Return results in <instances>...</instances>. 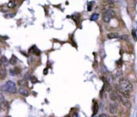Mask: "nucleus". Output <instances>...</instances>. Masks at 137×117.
<instances>
[{"instance_id": "f257e3e1", "label": "nucleus", "mask_w": 137, "mask_h": 117, "mask_svg": "<svg viewBox=\"0 0 137 117\" xmlns=\"http://www.w3.org/2000/svg\"><path fill=\"white\" fill-rule=\"evenodd\" d=\"M119 86L120 87L121 89H123V90L124 91L131 92L133 90V85H132V83L124 77L121 78L120 80V81H119Z\"/></svg>"}, {"instance_id": "f03ea898", "label": "nucleus", "mask_w": 137, "mask_h": 117, "mask_svg": "<svg viewBox=\"0 0 137 117\" xmlns=\"http://www.w3.org/2000/svg\"><path fill=\"white\" fill-rule=\"evenodd\" d=\"M115 17V13L112 9H107V10H105L104 14H103L102 18L104 20V22L108 23L112 18Z\"/></svg>"}, {"instance_id": "7ed1b4c3", "label": "nucleus", "mask_w": 137, "mask_h": 117, "mask_svg": "<svg viewBox=\"0 0 137 117\" xmlns=\"http://www.w3.org/2000/svg\"><path fill=\"white\" fill-rule=\"evenodd\" d=\"M5 85L6 87V92L11 94H15L17 93V87L15 82L12 81H7L5 83Z\"/></svg>"}, {"instance_id": "20e7f679", "label": "nucleus", "mask_w": 137, "mask_h": 117, "mask_svg": "<svg viewBox=\"0 0 137 117\" xmlns=\"http://www.w3.org/2000/svg\"><path fill=\"white\" fill-rule=\"evenodd\" d=\"M119 109V105L117 103H111L109 105V111L111 114H116Z\"/></svg>"}, {"instance_id": "39448f33", "label": "nucleus", "mask_w": 137, "mask_h": 117, "mask_svg": "<svg viewBox=\"0 0 137 117\" xmlns=\"http://www.w3.org/2000/svg\"><path fill=\"white\" fill-rule=\"evenodd\" d=\"M110 98L112 101L117 102V101H120L121 96L119 95L117 93H115V92H112V93L110 94Z\"/></svg>"}, {"instance_id": "423d86ee", "label": "nucleus", "mask_w": 137, "mask_h": 117, "mask_svg": "<svg viewBox=\"0 0 137 117\" xmlns=\"http://www.w3.org/2000/svg\"><path fill=\"white\" fill-rule=\"evenodd\" d=\"M120 101L122 102V104L124 106V107H126V108H127V109L131 108V107H132L131 102L127 100V98H124V97H122V96H121Z\"/></svg>"}, {"instance_id": "0eeeda50", "label": "nucleus", "mask_w": 137, "mask_h": 117, "mask_svg": "<svg viewBox=\"0 0 137 117\" xmlns=\"http://www.w3.org/2000/svg\"><path fill=\"white\" fill-rule=\"evenodd\" d=\"M9 109V104L6 100L0 102V110H3V111H7Z\"/></svg>"}, {"instance_id": "6e6552de", "label": "nucleus", "mask_w": 137, "mask_h": 117, "mask_svg": "<svg viewBox=\"0 0 137 117\" xmlns=\"http://www.w3.org/2000/svg\"><path fill=\"white\" fill-rule=\"evenodd\" d=\"M6 68L3 66V67L0 68V79L1 80H4L6 77Z\"/></svg>"}, {"instance_id": "1a4fd4ad", "label": "nucleus", "mask_w": 137, "mask_h": 117, "mask_svg": "<svg viewBox=\"0 0 137 117\" xmlns=\"http://www.w3.org/2000/svg\"><path fill=\"white\" fill-rule=\"evenodd\" d=\"M128 115V111H127V108L124 107H121L120 110V116L121 117H126Z\"/></svg>"}, {"instance_id": "9d476101", "label": "nucleus", "mask_w": 137, "mask_h": 117, "mask_svg": "<svg viewBox=\"0 0 137 117\" xmlns=\"http://www.w3.org/2000/svg\"><path fill=\"white\" fill-rule=\"evenodd\" d=\"M19 92L20 93L22 96H27L29 95V93H28V90H27L24 87H20Z\"/></svg>"}, {"instance_id": "9b49d317", "label": "nucleus", "mask_w": 137, "mask_h": 117, "mask_svg": "<svg viewBox=\"0 0 137 117\" xmlns=\"http://www.w3.org/2000/svg\"><path fill=\"white\" fill-rule=\"evenodd\" d=\"M20 73H21V69H20L19 67H15L14 69L11 70V75H19Z\"/></svg>"}, {"instance_id": "f8f14e48", "label": "nucleus", "mask_w": 137, "mask_h": 117, "mask_svg": "<svg viewBox=\"0 0 137 117\" xmlns=\"http://www.w3.org/2000/svg\"><path fill=\"white\" fill-rule=\"evenodd\" d=\"M1 61L4 67H6V66H7L9 65V60H7V58H6L5 56H3L1 57Z\"/></svg>"}, {"instance_id": "ddd939ff", "label": "nucleus", "mask_w": 137, "mask_h": 117, "mask_svg": "<svg viewBox=\"0 0 137 117\" xmlns=\"http://www.w3.org/2000/svg\"><path fill=\"white\" fill-rule=\"evenodd\" d=\"M9 63L12 65H15V64L17 63V57L15 56V55H12V57H11V59L9 60Z\"/></svg>"}, {"instance_id": "4468645a", "label": "nucleus", "mask_w": 137, "mask_h": 117, "mask_svg": "<svg viewBox=\"0 0 137 117\" xmlns=\"http://www.w3.org/2000/svg\"><path fill=\"white\" fill-rule=\"evenodd\" d=\"M99 111V105L97 102H94V107H93V116H95Z\"/></svg>"}, {"instance_id": "2eb2a0df", "label": "nucleus", "mask_w": 137, "mask_h": 117, "mask_svg": "<svg viewBox=\"0 0 137 117\" xmlns=\"http://www.w3.org/2000/svg\"><path fill=\"white\" fill-rule=\"evenodd\" d=\"M104 85H105V90H106L107 92H111V84H110V83H108L106 80H105V81H104Z\"/></svg>"}, {"instance_id": "dca6fc26", "label": "nucleus", "mask_w": 137, "mask_h": 117, "mask_svg": "<svg viewBox=\"0 0 137 117\" xmlns=\"http://www.w3.org/2000/svg\"><path fill=\"white\" fill-rule=\"evenodd\" d=\"M108 38L109 39H114L119 38V34L117 33H110L108 34Z\"/></svg>"}, {"instance_id": "f3484780", "label": "nucleus", "mask_w": 137, "mask_h": 117, "mask_svg": "<svg viewBox=\"0 0 137 117\" xmlns=\"http://www.w3.org/2000/svg\"><path fill=\"white\" fill-rule=\"evenodd\" d=\"M98 18H99V14L95 13V14H93V15H91V21H96Z\"/></svg>"}, {"instance_id": "a211bd4d", "label": "nucleus", "mask_w": 137, "mask_h": 117, "mask_svg": "<svg viewBox=\"0 0 137 117\" xmlns=\"http://www.w3.org/2000/svg\"><path fill=\"white\" fill-rule=\"evenodd\" d=\"M19 84L21 87H24V86H27V83L25 81H23V80H20V81H19Z\"/></svg>"}, {"instance_id": "6ab92c4d", "label": "nucleus", "mask_w": 137, "mask_h": 117, "mask_svg": "<svg viewBox=\"0 0 137 117\" xmlns=\"http://www.w3.org/2000/svg\"><path fill=\"white\" fill-rule=\"evenodd\" d=\"M120 39H122V40H124V41H128L129 40V37L128 35H122L120 37Z\"/></svg>"}, {"instance_id": "aec40b11", "label": "nucleus", "mask_w": 137, "mask_h": 117, "mask_svg": "<svg viewBox=\"0 0 137 117\" xmlns=\"http://www.w3.org/2000/svg\"><path fill=\"white\" fill-rule=\"evenodd\" d=\"M0 90H1L2 92H6V93H7V92H6V87L5 85V84L0 86Z\"/></svg>"}, {"instance_id": "412c9836", "label": "nucleus", "mask_w": 137, "mask_h": 117, "mask_svg": "<svg viewBox=\"0 0 137 117\" xmlns=\"http://www.w3.org/2000/svg\"><path fill=\"white\" fill-rule=\"evenodd\" d=\"M132 37H133L134 40L136 41V29H132Z\"/></svg>"}, {"instance_id": "4be33fe9", "label": "nucleus", "mask_w": 137, "mask_h": 117, "mask_svg": "<svg viewBox=\"0 0 137 117\" xmlns=\"http://www.w3.org/2000/svg\"><path fill=\"white\" fill-rule=\"evenodd\" d=\"M31 82H32L33 84H35V83H37L38 82V80H37V78H36L35 77H31Z\"/></svg>"}, {"instance_id": "5701e85b", "label": "nucleus", "mask_w": 137, "mask_h": 117, "mask_svg": "<svg viewBox=\"0 0 137 117\" xmlns=\"http://www.w3.org/2000/svg\"><path fill=\"white\" fill-rule=\"evenodd\" d=\"M93 3H94V2H90V3H89V4H88V11H91V6L93 5Z\"/></svg>"}, {"instance_id": "b1692460", "label": "nucleus", "mask_w": 137, "mask_h": 117, "mask_svg": "<svg viewBox=\"0 0 137 117\" xmlns=\"http://www.w3.org/2000/svg\"><path fill=\"white\" fill-rule=\"evenodd\" d=\"M107 3H112L114 4L115 3H116V2H118V0H106Z\"/></svg>"}, {"instance_id": "393cba45", "label": "nucleus", "mask_w": 137, "mask_h": 117, "mask_svg": "<svg viewBox=\"0 0 137 117\" xmlns=\"http://www.w3.org/2000/svg\"><path fill=\"white\" fill-rule=\"evenodd\" d=\"M34 54H36L37 56H38V55H40V51L38 49H35V50H34Z\"/></svg>"}, {"instance_id": "a878e982", "label": "nucleus", "mask_w": 137, "mask_h": 117, "mask_svg": "<svg viewBox=\"0 0 137 117\" xmlns=\"http://www.w3.org/2000/svg\"><path fill=\"white\" fill-rule=\"evenodd\" d=\"M4 100V96L2 93H0V102L3 101Z\"/></svg>"}, {"instance_id": "bb28decb", "label": "nucleus", "mask_w": 137, "mask_h": 117, "mask_svg": "<svg viewBox=\"0 0 137 117\" xmlns=\"http://www.w3.org/2000/svg\"><path fill=\"white\" fill-rule=\"evenodd\" d=\"M98 117H108V116H107L106 114H104V113H102V114H100Z\"/></svg>"}, {"instance_id": "cd10ccee", "label": "nucleus", "mask_w": 137, "mask_h": 117, "mask_svg": "<svg viewBox=\"0 0 137 117\" xmlns=\"http://www.w3.org/2000/svg\"><path fill=\"white\" fill-rule=\"evenodd\" d=\"M47 73H48V69H47V68H45V69H44V72H43V73H44V74L46 75V74H47Z\"/></svg>"}, {"instance_id": "c85d7f7f", "label": "nucleus", "mask_w": 137, "mask_h": 117, "mask_svg": "<svg viewBox=\"0 0 137 117\" xmlns=\"http://www.w3.org/2000/svg\"><path fill=\"white\" fill-rule=\"evenodd\" d=\"M93 66H94V68H96V66H97V61H95V63H94V65H93Z\"/></svg>"}, {"instance_id": "c756f323", "label": "nucleus", "mask_w": 137, "mask_h": 117, "mask_svg": "<svg viewBox=\"0 0 137 117\" xmlns=\"http://www.w3.org/2000/svg\"><path fill=\"white\" fill-rule=\"evenodd\" d=\"M0 42H4V40L3 39L2 37H0Z\"/></svg>"}, {"instance_id": "7c9ffc66", "label": "nucleus", "mask_w": 137, "mask_h": 117, "mask_svg": "<svg viewBox=\"0 0 137 117\" xmlns=\"http://www.w3.org/2000/svg\"><path fill=\"white\" fill-rule=\"evenodd\" d=\"M3 64H2V61H1V58H0V68H1V67H3Z\"/></svg>"}, {"instance_id": "2f4dec72", "label": "nucleus", "mask_w": 137, "mask_h": 117, "mask_svg": "<svg viewBox=\"0 0 137 117\" xmlns=\"http://www.w3.org/2000/svg\"><path fill=\"white\" fill-rule=\"evenodd\" d=\"M64 117H71L70 116V115H67V116H64Z\"/></svg>"}, {"instance_id": "473e14b6", "label": "nucleus", "mask_w": 137, "mask_h": 117, "mask_svg": "<svg viewBox=\"0 0 137 117\" xmlns=\"http://www.w3.org/2000/svg\"><path fill=\"white\" fill-rule=\"evenodd\" d=\"M93 117H98V116H96V115H95V116H93Z\"/></svg>"}, {"instance_id": "72a5a7b5", "label": "nucleus", "mask_w": 137, "mask_h": 117, "mask_svg": "<svg viewBox=\"0 0 137 117\" xmlns=\"http://www.w3.org/2000/svg\"><path fill=\"white\" fill-rule=\"evenodd\" d=\"M0 54H1V49H0Z\"/></svg>"}, {"instance_id": "f704fd0d", "label": "nucleus", "mask_w": 137, "mask_h": 117, "mask_svg": "<svg viewBox=\"0 0 137 117\" xmlns=\"http://www.w3.org/2000/svg\"><path fill=\"white\" fill-rule=\"evenodd\" d=\"M133 1H134V2H136V0H133Z\"/></svg>"}, {"instance_id": "c9c22d12", "label": "nucleus", "mask_w": 137, "mask_h": 117, "mask_svg": "<svg viewBox=\"0 0 137 117\" xmlns=\"http://www.w3.org/2000/svg\"><path fill=\"white\" fill-rule=\"evenodd\" d=\"M6 117H11V116H6Z\"/></svg>"}, {"instance_id": "e433bc0d", "label": "nucleus", "mask_w": 137, "mask_h": 117, "mask_svg": "<svg viewBox=\"0 0 137 117\" xmlns=\"http://www.w3.org/2000/svg\"><path fill=\"white\" fill-rule=\"evenodd\" d=\"M115 117H116V116H115Z\"/></svg>"}]
</instances>
